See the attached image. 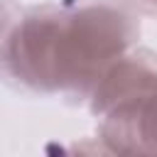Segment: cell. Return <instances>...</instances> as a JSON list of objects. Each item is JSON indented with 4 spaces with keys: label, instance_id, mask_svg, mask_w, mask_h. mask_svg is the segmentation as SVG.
<instances>
[{
    "label": "cell",
    "instance_id": "obj_1",
    "mask_svg": "<svg viewBox=\"0 0 157 157\" xmlns=\"http://www.w3.org/2000/svg\"><path fill=\"white\" fill-rule=\"evenodd\" d=\"M140 12L132 0H59L17 17L5 7L2 74L25 91L88 101L103 71L135 47Z\"/></svg>",
    "mask_w": 157,
    "mask_h": 157
},
{
    "label": "cell",
    "instance_id": "obj_2",
    "mask_svg": "<svg viewBox=\"0 0 157 157\" xmlns=\"http://www.w3.org/2000/svg\"><path fill=\"white\" fill-rule=\"evenodd\" d=\"M152 93H157V54L145 47H132L103 71L88 96V110L93 118H103L115 105Z\"/></svg>",
    "mask_w": 157,
    "mask_h": 157
},
{
    "label": "cell",
    "instance_id": "obj_3",
    "mask_svg": "<svg viewBox=\"0 0 157 157\" xmlns=\"http://www.w3.org/2000/svg\"><path fill=\"white\" fill-rule=\"evenodd\" d=\"M98 120V137L108 152L157 155V93L120 103Z\"/></svg>",
    "mask_w": 157,
    "mask_h": 157
},
{
    "label": "cell",
    "instance_id": "obj_4",
    "mask_svg": "<svg viewBox=\"0 0 157 157\" xmlns=\"http://www.w3.org/2000/svg\"><path fill=\"white\" fill-rule=\"evenodd\" d=\"M147 7H152V10H157V0H142Z\"/></svg>",
    "mask_w": 157,
    "mask_h": 157
}]
</instances>
